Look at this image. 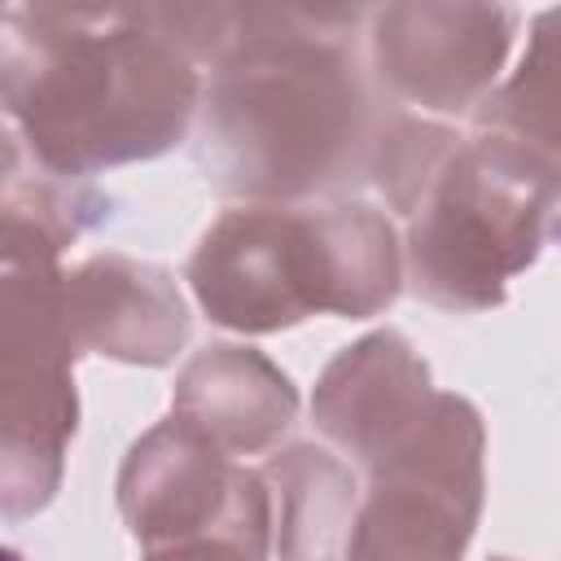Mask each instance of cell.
I'll return each mask as SVG.
<instances>
[{"label": "cell", "mask_w": 561, "mask_h": 561, "mask_svg": "<svg viewBox=\"0 0 561 561\" xmlns=\"http://www.w3.org/2000/svg\"><path fill=\"white\" fill-rule=\"evenodd\" d=\"M342 22L355 13L228 9L193 145L210 188L289 206L368 180L386 123Z\"/></svg>", "instance_id": "6da1fadb"}, {"label": "cell", "mask_w": 561, "mask_h": 561, "mask_svg": "<svg viewBox=\"0 0 561 561\" xmlns=\"http://www.w3.org/2000/svg\"><path fill=\"white\" fill-rule=\"evenodd\" d=\"M0 31L13 145L44 175L83 180L184 140L202 79L167 9L13 4Z\"/></svg>", "instance_id": "7a4b0ae2"}, {"label": "cell", "mask_w": 561, "mask_h": 561, "mask_svg": "<svg viewBox=\"0 0 561 561\" xmlns=\"http://www.w3.org/2000/svg\"><path fill=\"white\" fill-rule=\"evenodd\" d=\"M66 329L79 351L162 368L188 342V307L171 272L127 254H92L61 280Z\"/></svg>", "instance_id": "30bf717a"}, {"label": "cell", "mask_w": 561, "mask_h": 561, "mask_svg": "<svg viewBox=\"0 0 561 561\" xmlns=\"http://www.w3.org/2000/svg\"><path fill=\"white\" fill-rule=\"evenodd\" d=\"M171 416L188 421L224 456H254L294 425L298 390L263 351L210 342L180 368Z\"/></svg>", "instance_id": "8fae6325"}, {"label": "cell", "mask_w": 561, "mask_h": 561, "mask_svg": "<svg viewBox=\"0 0 561 561\" xmlns=\"http://www.w3.org/2000/svg\"><path fill=\"white\" fill-rule=\"evenodd\" d=\"M267 557H272V486L259 473L224 522L188 539L145 548L140 561H267Z\"/></svg>", "instance_id": "5bb4252c"}, {"label": "cell", "mask_w": 561, "mask_h": 561, "mask_svg": "<svg viewBox=\"0 0 561 561\" xmlns=\"http://www.w3.org/2000/svg\"><path fill=\"white\" fill-rule=\"evenodd\" d=\"M368 180L408 219L403 280L438 311L473 316L504 302L561 206V162L500 136H456L443 123L390 118Z\"/></svg>", "instance_id": "3957f363"}, {"label": "cell", "mask_w": 561, "mask_h": 561, "mask_svg": "<svg viewBox=\"0 0 561 561\" xmlns=\"http://www.w3.org/2000/svg\"><path fill=\"white\" fill-rule=\"evenodd\" d=\"M434 399L430 364L412 342L394 329H377L324 364L311 394V421L351 465L373 469L421 430Z\"/></svg>", "instance_id": "ba28073f"}, {"label": "cell", "mask_w": 561, "mask_h": 561, "mask_svg": "<svg viewBox=\"0 0 561 561\" xmlns=\"http://www.w3.org/2000/svg\"><path fill=\"white\" fill-rule=\"evenodd\" d=\"M101 202L57 175L4 167V276H0V504L4 517L39 513L75 438L79 346L61 311V250L96 219Z\"/></svg>", "instance_id": "277c9868"}, {"label": "cell", "mask_w": 561, "mask_h": 561, "mask_svg": "<svg viewBox=\"0 0 561 561\" xmlns=\"http://www.w3.org/2000/svg\"><path fill=\"white\" fill-rule=\"evenodd\" d=\"M478 123L561 162V9L530 22L517 70L482 101Z\"/></svg>", "instance_id": "4fadbf2b"}, {"label": "cell", "mask_w": 561, "mask_h": 561, "mask_svg": "<svg viewBox=\"0 0 561 561\" xmlns=\"http://www.w3.org/2000/svg\"><path fill=\"white\" fill-rule=\"evenodd\" d=\"M517 35L504 4H386L373 13L368 48L377 79L434 114H469L495 92Z\"/></svg>", "instance_id": "52a82bcc"}, {"label": "cell", "mask_w": 561, "mask_h": 561, "mask_svg": "<svg viewBox=\"0 0 561 561\" xmlns=\"http://www.w3.org/2000/svg\"><path fill=\"white\" fill-rule=\"evenodd\" d=\"M482 412L438 390L421 430L359 491L346 561H465L482 517Z\"/></svg>", "instance_id": "8992f818"}, {"label": "cell", "mask_w": 561, "mask_h": 561, "mask_svg": "<svg viewBox=\"0 0 561 561\" xmlns=\"http://www.w3.org/2000/svg\"><path fill=\"white\" fill-rule=\"evenodd\" d=\"M491 561H513V557H491Z\"/></svg>", "instance_id": "2e32d148"}, {"label": "cell", "mask_w": 561, "mask_h": 561, "mask_svg": "<svg viewBox=\"0 0 561 561\" xmlns=\"http://www.w3.org/2000/svg\"><path fill=\"white\" fill-rule=\"evenodd\" d=\"M188 289L210 324L276 333L307 316H381L403 289V245L368 202L224 210L188 259Z\"/></svg>", "instance_id": "5b68a950"}, {"label": "cell", "mask_w": 561, "mask_h": 561, "mask_svg": "<svg viewBox=\"0 0 561 561\" xmlns=\"http://www.w3.org/2000/svg\"><path fill=\"white\" fill-rule=\"evenodd\" d=\"M272 486L276 561H346L359 486L346 460L324 447L294 443L263 465Z\"/></svg>", "instance_id": "7c38bea8"}, {"label": "cell", "mask_w": 561, "mask_h": 561, "mask_svg": "<svg viewBox=\"0 0 561 561\" xmlns=\"http://www.w3.org/2000/svg\"><path fill=\"white\" fill-rule=\"evenodd\" d=\"M4 561H22V557H18V552H4Z\"/></svg>", "instance_id": "9a60e30c"}, {"label": "cell", "mask_w": 561, "mask_h": 561, "mask_svg": "<svg viewBox=\"0 0 561 561\" xmlns=\"http://www.w3.org/2000/svg\"><path fill=\"white\" fill-rule=\"evenodd\" d=\"M259 473L224 456L188 421L167 416L131 443L118 469V513L140 548H162L224 522Z\"/></svg>", "instance_id": "9c48e42d"}]
</instances>
